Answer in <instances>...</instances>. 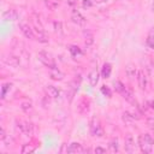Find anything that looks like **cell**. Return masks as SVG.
<instances>
[{
    "instance_id": "6da1fadb",
    "label": "cell",
    "mask_w": 154,
    "mask_h": 154,
    "mask_svg": "<svg viewBox=\"0 0 154 154\" xmlns=\"http://www.w3.org/2000/svg\"><path fill=\"white\" fill-rule=\"evenodd\" d=\"M154 144V137L150 134H143L138 137V146L143 153H150Z\"/></svg>"
},
{
    "instance_id": "7a4b0ae2",
    "label": "cell",
    "mask_w": 154,
    "mask_h": 154,
    "mask_svg": "<svg viewBox=\"0 0 154 154\" xmlns=\"http://www.w3.org/2000/svg\"><path fill=\"white\" fill-rule=\"evenodd\" d=\"M38 59H40V61H41L45 66H47L49 70L57 67L55 61L53 60V58H52L48 53H46V52H40V53H38Z\"/></svg>"
},
{
    "instance_id": "3957f363",
    "label": "cell",
    "mask_w": 154,
    "mask_h": 154,
    "mask_svg": "<svg viewBox=\"0 0 154 154\" xmlns=\"http://www.w3.org/2000/svg\"><path fill=\"white\" fill-rule=\"evenodd\" d=\"M16 124H17V128L19 129V131H20L22 134H24V135H26V136H29V135L32 134V125H31L30 123H28V122L20 119V120H17Z\"/></svg>"
},
{
    "instance_id": "277c9868",
    "label": "cell",
    "mask_w": 154,
    "mask_h": 154,
    "mask_svg": "<svg viewBox=\"0 0 154 154\" xmlns=\"http://www.w3.org/2000/svg\"><path fill=\"white\" fill-rule=\"evenodd\" d=\"M90 132H91V135L93 136H96V137H101L102 135H103V129H102V126L100 125V123L97 122V120H93V123H91V125H90Z\"/></svg>"
},
{
    "instance_id": "5b68a950",
    "label": "cell",
    "mask_w": 154,
    "mask_h": 154,
    "mask_svg": "<svg viewBox=\"0 0 154 154\" xmlns=\"http://www.w3.org/2000/svg\"><path fill=\"white\" fill-rule=\"evenodd\" d=\"M19 29H20V31L23 32V35H24L26 38H30V40H34V38H35L34 30H32V28L29 26L28 24H25V23H20V24H19Z\"/></svg>"
},
{
    "instance_id": "8992f818",
    "label": "cell",
    "mask_w": 154,
    "mask_h": 154,
    "mask_svg": "<svg viewBox=\"0 0 154 154\" xmlns=\"http://www.w3.org/2000/svg\"><path fill=\"white\" fill-rule=\"evenodd\" d=\"M32 30H34V34H35V38H36L37 41L43 42V43L48 42V37H47L46 32H45L41 28H38V26H34Z\"/></svg>"
},
{
    "instance_id": "52a82bcc",
    "label": "cell",
    "mask_w": 154,
    "mask_h": 154,
    "mask_svg": "<svg viewBox=\"0 0 154 154\" xmlns=\"http://www.w3.org/2000/svg\"><path fill=\"white\" fill-rule=\"evenodd\" d=\"M124 147H125V150L128 153H134L135 152V140L132 137V135L128 134L126 137H125V141H124Z\"/></svg>"
},
{
    "instance_id": "ba28073f",
    "label": "cell",
    "mask_w": 154,
    "mask_h": 154,
    "mask_svg": "<svg viewBox=\"0 0 154 154\" xmlns=\"http://www.w3.org/2000/svg\"><path fill=\"white\" fill-rule=\"evenodd\" d=\"M71 19L75 24L77 25H84L85 24V18L81 14V12H78L77 10H73L71 13Z\"/></svg>"
},
{
    "instance_id": "9c48e42d",
    "label": "cell",
    "mask_w": 154,
    "mask_h": 154,
    "mask_svg": "<svg viewBox=\"0 0 154 154\" xmlns=\"http://www.w3.org/2000/svg\"><path fill=\"white\" fill-rule=\"evenodd\" d=\"M137 81H138V87L142 90H144L147 88V76L142 70H140L137 72Z\"/></svg>"
},
{
    "instance_id": "30bf717a",
    "label": "cell",
    "mask_w": 154,
    "mask_h": 154,
    "mask_svg": "<svg viewBox=\"0 0 154 154\" xmlns=\"http://www.w3.org/2000/svg\"><path fill=\"white\" fill-rule=\"evenodd\" d=\"M123 122L125 123V124H128V125H130V124H132L134 123V120L135 119H138V116L137 114H135V113H131V112H129V111H126V112H124L123 113Z\"/></svg>"
},
{
    "instance_id": "8fae6325",
    "label": "cell",
    "mask_w": 154,
    "mask_h": 154,
    "mask_svg": "<svg viewBox=\"0 0 154 154\" xmlns=\"http://www.w3.org/2000/svg\"><path fill=\"white\" fill-rule=\"evenodd\" d=\"M67 153H82L84 152V148L82 147V144H79L78 142H72L71 144H69V147L66 148Z\"/></svg>"
},
{
    "instance_id": "7c38bea8",
    "label": "cell",
    "mask_w": 154,
    "mask_h": 154,
    "mask_svg": "<svg viewBox=\"0 0 154 154\" xmlns=\"http://www.w3.org/2000/svg\"><path fill=\"white\" fill-rule=\"evenodd\" d=\"M89 105H90L89 100L85 99V97H83V99L79 101V105H78V112H79L81 114L87 113V112L89 111Z\"/></svg>"
},
{
    "instance_id": "4fadbf2b",
    "label": "cell",
    "mask_w": 154,
    "mask_h": 154,
    "mask_svg": "<svg viewBox=\"0 0 154 154\" xmlns=\"http://www.w3.org/2000/svg\"><path fill=\"white\" fill-rule=\"evenodd\" d=\"M88 79H89L90 85L91 87H95L97 84V81H99V72H97V70H95V69L91 70L89 72V75H88Z\"/></svg>"
},
{
    "instance_id": "5bb4252c",
    "label": "cell",
    "mask_w": 154,
    "mask_h": 154,
    "mask_svg": "<svg viewBox=\"0 0 154 154\" xmlns=\"http://www.w3.org/2000/svg\"><path fill=\"white\" fill-rule=\"evenodd\" d=\"M51 78L54 79V81H61L64 78V73L60 70H58L57 67L55 69H52L51 70Z\"/></svg>"
},
{
    "instance_id": "9a60e30c",
    "label": "cell",
    "mask_w": 154,
    "mask_h": 154,
    "mask_svg": "<svg viewBox=\"0 0 154 154\" xmlns=\"http://www.w3.org/2000/svg\"><path fill=\"white\" fill-rule=\"evenodd\" d=\"M4 18L6 20H16L18 18V13L16 10H8L4 13Z\"/></svg>"
},
{
    "instance_id": "2e32d148",
    "label": "cell",
    "mask_w": 154,
    "mask_h": 154,
    "mask_svg": "<svg viewBox=\"0 0 154 154\" xmlns=\"http://www.w3.org/2000/svg\"><path fill=\"white\" fill-rule=\"evenodd\" d=\"M47 91L49 93V96L53 99H58L60 96V90L54 85H47Z\"/></svg>"
},
{
    "instance_id": "e0dca14e",
    "label": "cell",
    "mask_w": 154,
    "mask_h": 154,
    "mask_svg": "<svg viewBox=\"0 0 154 154\" xmlns=\"http://www.w3.org/2000/svg\"><path fill=\"white\" fill-rule=\"evenodd\" d=\"M137 70H136V67L134 66V65H128L126 67H125V73H126V76L129 77V78H134V77H136L137 76Z\"/></svg>"
},
{
    "instance_id": "ac0fdd59",
    "label": "cell",
    "mask_w": 154,
    "mask_h": 154,
    "mask_svg": "<svg viewBox=\"0 0 154 154\" xmlns=\"http://www.w3.org/2000/svg\"><path fill=\"white\" fill-rule=\"evenodd\" d=\"M111 71H112V66H111V64H109V63L103 64V66H102V71H101L102 77H103V78H108V77L111 76Z\"/></svg>"
},
{
    "instance_id": "d6986e66",
    "label": "cell",
    "mask_w": 154,
    "mask_h": 154,
    "mask_svg": "<svg viewBox=\"0 0 154 154\" xmlns=\"http://www.w3.org/2000/svg\"><path fill=\"white\" fill-rule=\"evenodd\" d=\"M122 95H123V97H124L126 101H129V102H131V103H135V99H134L132 93H131L130 90H128L126 88H125V90L122 93Z\"/></svg>"
},
{
    "instance_id": "ffe728a7",
    "label": "cell",
    "mask_w": 154,
    "mask_h": 154,
    "mask_svg": "<svg viewBox=\"0 0 154 154\" xmlns=\"http://www.w3.org/2000/svg\"><path fill=\"white\" fill-rule=\"evenodd\" d=\"M5 61H6L8 65L14 66V67L19 65V60H18V58H17V57H14V55H8V58H7V59H5Z\"/></svg>"
},
{
    "instance_id": "44dd1931",
    "label": "cell",
    "mask_w": 154,
    "mask_h": 154,
    "mask_svg": "<svg viewBox=\"0 0 154 154\" xmlns=\"http://www.w3.org/2000/svg\"><path fill=\"white\" fill-rule=\"evenodd\" d=\"M108 148H109V150H111L112 153H116V152H118V149H119V146H118V141H117V140H112V141L109 142V144H108Z\"/></svg>"
},
{
    "instance_id": "7402d4cb",
    "label": "cell",
    "mask_w": 154,
    "mask_h": 154,
    "mask_svg": "<svg viewBox=\"0 0 154 154\" xmlns=\"http://www.w3.org/2000/svg\"><path fill=\"white\" fill-rule=\"evenodd\" d=\"M84 34H85V41H84V42H85V45H87V46H90V45L94 42L93 34H91L90 31H85Z\"/></svg>"
},
{
    "instance_id": "603a6c76",
    "label": "cell",
    "mask_w": 154,
    "mask_h": 154,
    "mask_svg": "<svg viewBox=\"0 0 154 154\" xmlns=\"http://www.w3.org/2000/svg\"><path fill=\"white\" fill-rule=\"evenodd\" d=\"M114 88H116V90H117L118 93H120V94L125 90V87H124V84H123L120 81H116V82H114Z\"/></svg>"
},
{
    "instance_id": "cb8c5ba5",
    "label": "cell",
    "mask_w": 154,
    "mask_h": 154,
    "mask_svg": "<svg viewBox=\"0 0 154 154\" xmlns=\"http://www.w3.org/2000/svg\"><path fill=\"white\" fill-rule=\"evenodd\" d=\"M101 93H102L105 96H107V97H111V96H112L111 89H109L108 87H106V85H102V87H101Z\"/></svg>"
},
{
    "instance_id": "d4e9b609",
    "label": "cell",
    "mask_w": 154,
    "mask_h": 154,
    "mask_svg": "<svg viewBox=\"0 0 154 154\" xmlns=\"http://www.w3.org/2000/svg\"><path fill=\"white\" fill-rule=\"evenodd\" d=\"M70 52H71V54L73 57H77V55L81 54V49L77 46H70Z\"/></svg>"
},
{
    "instance_id": "484cf974",
    "label": "cell",
    "mask_w": 154,
    "mask_h": 154,
    "mask_svg": "<svg viewBox=\"0 0 154 154\" xmlns=\"http://www.w3.org/2000/svg\"><path fill=\"white\" fill-rule=\"evenodd\" d=\"M147 46L149 47V48H152V49H154V37L153 36H149L148 38H147Z\"/></svg>"
},
{
    "instance_id": "4316f807",
    "label": "cell",
    "mask_w": 154,
    "mask_h": 154,
    "mask_svg": "<svg viewBox=\"0 0 154 154\" xmlns=\"http://www.w3.org/2000/svg\"><path fill=\"white\" fill-rule=\"evenodd\" d=\"M20 107L24 111H29V109H31V102H23Z\"/></svg>"
},
{
    "instance_id": "83f0119b",
    "label": "cell",
    "mask_w": 154,
    "mask_h": 154,
    "mask_svg": "<svg viewBox=\"0 0 154 154\" xmlns=\"http://www.w3.org/2000/svg\"><path fill=\"white\" fill-rule=\"evenodd\" d=\"M91 1L90 0H83V7L84 8H89V7H91Z\"/></svg>"
},
{
    "instance_id": "f1b7e54d",
    "label": "cell",
    "mask_w": 154,
    "mask_h": 154,
    "mask_svg": "<svg viewBox=\"0 0 154 154\" xmlns=\"http://www.w3.org/2000/svg\"><path fill=\"white\" fill-rule=\"evenodd\" d=\"M94 152L97 154V153H101V154H103V153H106V149L105 148H101V147H96L95 149H94Z\"/></svg>"
},
{
    "instance_id": "f546056e",
    "label": "cell",
    "mask_w": 154,
    "mask_h": 154,
    "mask_svg": "<svg viewBox=\"0 0 154 154\" xmlns=\"http://www.w3.org/2000/svg\"><path fill=\"white\" fill-rule=\"evenodd\" d=\"M8 87H11V84H4V87H2V97L5 96V94H6V91H7V89H8Z\"/></svg>"
},
{
    "instance_id": "4dcf8cb0",
    "label": "cell",
    "mask_w": 154,
    "mask_h": 154,
    "mask_svg": "<svg viewBox=\"0 0 154 154\" xmlns=\"http://www.w3.org/2000/svg\"><path fill=\"white\" fill-rule=\"evenodd\" d=\"M5 137H6L5 130H4V128H1V130H0V140H1V141H4V140H5Z\"/></svg>"
},
{
    "instance_id": "1f68e13d",
    "label": "cell",
    "mask_w": 154,
    "mask_h": 154,
    "mask_svg": "<svg viewBox=\"0 0 154 154\" xmlns=\"http://www.w3.org/2000/svg\"><path fill=\"white\" fill-rule=\"evenodd\" d=\"M67 4H69L70 6H75V5L77 4V0H67Z\"/></svg>"
},
{
    "instance_id": "d6a6232c",
    "label": "cell",
    "mask_w": 154,
    "mask_h": 154,
    "mask_svg": "<svg viewBox=\"0 0 154 154\" xmlns=\"http://www.w3.org/2000/svg\"><path fill=\"white\" fill-rule=\"evenodd\" d=\"M149 106H150L152 109H154V100H152V101L149 102Z\"/></svg>"
},
{
    "instance_id": "836d02e7",
    "label": "cell",
    "mask_w": 154,
    "mask_h": 154,
    "mask_svg": "<svg viewBox=\"0 0 154 154\" xmlns=\"http://www.w3.org/2000/svg\"><path fill=\"white\" fill-rule=\"evenodd\" d=\"M97 1H105V0H97Z\"/></svg>"
}]
</instances>
